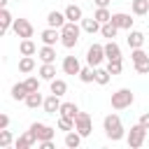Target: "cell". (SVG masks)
<instances>
[{"label": "cell", "instance_id": "1", "mask_svg": "<svg viewBox=\"0 0 149 149\" xmlns=\"http://www.w3.org/2000/svg\"><path fill=\"white\" fill-rule=\"evenodd\" d=\"M102 128H105V135L112 142H119L123 137V126H121V116L119 114H107L105 121H102Z\"/></svg>", "mask_w": 149, "mask_h": 149}, {"label": "cell", "instance_id": "2", "mask_svg": "<svg viewBox=\"0 0 149 149\" xmlns=\"http://www.w3.org/2000/svg\"><path fill=\"white\" fill-rule=\"evenodd\" d=\"M77 42H79V26L74 21H68L61 28V44L65 49H72V47H77Z\"/></svg>", "mask_w": 149, "mask_h": 149}, {"label": "cell", "instance_id": "3", "mask_svg": "<svg viewBox=\"0 0 149 149\" xmlns=\"http://www.w3.org/2000/svg\"><path fill=\"white\" fill-rule=\"evenodd\" d=\"M133 100H135V95L130 88H119L116 93H112V107L114 109H126L133 105Z\"/></svg>", "mask_w": 149, "mask_h": 149}, {"label": "cell", "instance_id": "4", "mask_svg": "<svg viewBox=\"0 0 149 149\" xmlns=\"http://www.w3.org/2000/svg\"><path fill=\"white\" fill-rule=\"evenodd\" d=\"M144 135H147V128H144L142 123L130 126V130H128V144H130L133 149L142 147V144H144Z\"/></svg>", "mask_w": 149, "mask_h": 149}, {"label": "cell", "instance_id": "5", "mask_svg": "<svg viewBox=\"0 0 149 149\" xmlns=\"http://www.w3.org/2000/svg\"><path fill=\"white\" fill-rule=\"evenodd\" d=\"M102 61H105V47L102 44H91L88 51H86V63L93 65V68H98Z\"/></svg>", "mask_w": 149, "mask_h": 149}, {"label": "cell", "instance_id": "6", "mask_svg": "<svg viewBox=\"0 0 149 149\" xmlns=\"http://www.w3.org/2000/svg\"><path fill=\"white\" fill-rule=\"evenodd\" d=\"M74 130H77L81 137H88V135H91L93 126H91V116H88L86 112H79V114H77V119H74Z\"/></svg>", "mask_w": 149, "mask_h": 149}, {"label": "cell", "instance_id": "7", "mask_svg": "<svg viewBox=\"0 0 149 149\" xmlns=\"http://www.w3.org/2000/svg\"><path fill=\"white\" fill-rule=\"evenodd\" d=\"M12 30L19 35V37H33V33H35V28H33V23L28 21V19H14V26H12Z\"/></svg>", "mask_w": 149, "mask_h": 149}, {"label": "cell", "instance_id": "8", "mask_svg": "<svg viewBox=\"0 0 149 149\" xmlns=\"http://www.w3.org/2000/svg\"><path fill=\"white\" fill-rule=\"evenodd\" d=\"M30 130L35 133L37 142H44V140H54V135H56V130H54L51 126H47V123H37V121L30 126Z\"/></svg>", "mask_w": 149, "mask_h": 149}, {"label": "cell", "instance_id": "9", "mask_svg": "<svg viewBox=\"0 0 149 149\" xmlns=\"http://www.w3.org/2000/svg\"><path fill=\"white\" fill-rule=\"evenodd\" d=\"M47 23H49L51 28H58V30H61V28L68 23V16H65V12H56V9H54V12L47 14Z\"/></svg>", "mask_w": 149, "mask_h": 149}, {"label": "cell", "instance_id": "10", "mask_svg": "<svg viewBox=\"0 0 149 149\" xmlns=\"http://www.w3.org/2000/svg\"><path fill=\"white\" fill-rule=\"evenodd\" d=\"M112 23L121 30H130L133 28V19H130V14H123V12H116V14H112Z\"/></svg>", "mask_w": 149, "mask_h": 149}, {"label": "cell", "instance_id": "11", "mask_svg": "<svg viewBox=\"0 0 149 149\" xmlns=\"http://www.w3.org/2000/svg\"><path fill=\"white\" fill-rule=\"evenodd\" d=\"M79 70H81V65H79L77 56H65L63 58V72L65 74H79Z\"/></svg>", "mask_w": 149, "mask_h": 149}, {"label": "cell", "instance_id": "12", "mask_svg": "<svg viewBox=\"0 0 149 149\" xmlns=\"http://www.w3.org/2000/svg\"><path fill=\"white\" fill-rule=\"evenodd\" d=\"M61 105H63V102H61V95L51 93L49 98H44V105H42V107H44V112H47V114H56V112L61 109Z\"/></svg>", "mask_w": 149, "mask_h": 149}, {"label": "cell", "instance_id": "13", "mask_svg": "<svg viewBox=\"0 0 149 149\" xmlns=\"http://www.w3.org/2000/svg\"><path fill=\"white\" fill-rule=\"evenodd\" d=\"M12 26H14V16L9 14L7 7H2V9H0V35H5Z\"/></svg>", "mask_w": 149, "mask_h": 149}, {"label": "cell", "instance_id": "14", "mask_svg": "<svg viewBox=\"0 0 149 149\" xmlns=\"http://www.w3.org/2000/svg\"><path fill=\"white\" fill-rule=\"evenodd\" d=\"M40 37H42V42H44V44H51V47H54V44L61 40V30L49 26V28H44V30H42V35H40Z\"/></svg>", "mask_w": 149, "mask_h": 149}, {"label": "cell", "instance_id": "15", "mask_svg": "<svg viewBox=\"0 0 149 149\" xmlns=\"http://www.w3.org/2000/svg\"><path fill=\"white\" fill-rule=\"evenodd\" d=\"M126 42H128L130 49H140V47L144 44V33H140V30H128Z\"/></svg>", "mask_w": 149, "mask_h": 149}, {"label": "cell", "instance_id": "16", "mask_svg": "<svg viewBox=\"0 0 149 149\" xmlns=\"http://www.w3.org/2000/svg\"><path fill=\"white\" fill-rule=\"evenodd\" d=\"M105 58H107V61H116V58H121V47H119L114 40H109V42L105 44Z\"/></svg>", "mask_w": 149, "mask_h": 149}, {"label": "cell", "instance_id": "17", "mask_svg": "<svg viewBox=\"0 0 149 149\" xmlns=\"http://www.w3.org/2000/svg\"><path fill=\"white\" fill-rule=\"evenodd\" d=\"M37 56H40L42 63H54L56 61V49L51 44H44L42 49H37Z\"/></svg>", "mask_w": 149, "mask_h": 149}, {"label": "cell", "instance_id": "18", "mask_svg": "<svg viewBox=\"0 0 149 149\" xmlns=\"http://www.w3.org/2000/svg\"><path fill=\"white\" fill-rule=\"evenodd\" d=\"M23 102H26L30 109H37V107H42V105H44V98H42V93H40V91H33V93H28V95H26V100H23Z\"/></svg>", "mask_w": 149, "mask_h": 149}, {"label": "cell", "instance_id": "19", "mask_svg": "<svg viewBox=\"0 0 149 149\" xmlns=\"http://www.w3.org/2000/svg\"><path fill=\"white\" fill-rule=\"evenodd\" d=\"M35 142H37L35 133H33V130H28V133H26V135H21V137H19L14 144H16V149H28V147H33Z\"/></svg>", "mask_w": 149, "mask_h": 149}, {"label": "cell", "instance_id": "20", "mask_svg": "<svg viewBox=\"0 0 149 149\" xmlns=\"http://www.w3.org/2000/svg\"><path fill=\"white\" fill-rule=\"evenodd\" d=\"M19 51H21V56H35V54H37V47H35V42H33L30 37H26V40H21Z\"/></svg>", "mask_w": 149, "mask_h": 149}, {"label": "cell", "instance_id": "21", "mask_svg": "<svg viewBox=\"0 0 149 149\" xmlns=\"http://www.w3.org/2000/svg\"><path fill=\"white\" fill-rule=\"evenodd\" d=\"M58 114H61V116H68V119H77L79 107H77L74 102H63V105H61V109H58Z\"/></svg>", "mask_w": 149, "mask_h": 149}, {"label": "cell", "instance_id": "22", "mask_svg": "<svg viewBox=\"0 0 149 149\" xmlns=\"http://www.w3.org/2000/svg\"><path fill=\"white\" fill-rule=\"evenodd\" d=\"M79 144H81V135L77 130H68L65 133V147L68 149H77Z\"/></svg>", "mask_w": 149, "mask_h": 149}, {"label": "cell", "instance_id": "23", "mask_svg": "<svg viewBox=\"0 0 149 149\" xmlns=\"http://www.w3.org/2000/svg\"><path fill=\"white\" fill-rule=\"evenodd\" d=\"M130 9H133L135 16H144L149 12V0H133L130 2Z\"/></svg>", "mask_w": 149, "mask_h": 149}, {"label": "cell", "instance_id": "24", "mask_svg": "<svg viewBox=\"0 0 149 149\" xmlns=\"http://www.w3.org/2000/svg\"><path fill=\"white\" fill-rule=\"evenodd\" d=\"M100 26H102V23H100L95 16H91V19H81V28H84L86 33H91V35H93V33H98V30H100Z\"/></svg>", "mask_w": 149, "mask_h": 149}, {"label": "cell", "instance_id": "25", "mask_svg": "<svg viewBox=\"0 0 149 149\" xmlns=\"http://www.w3.org/2000/svg\"><path fill=\"white\" fill-rule=\"evenodd\" d=\"M40 77L47 79V81L56 79V65H54V63H42V68H40Z\"/></svg>", "mask_w": 149, "mask_h": 149}, {"label": "cell", "instance_id": "26", "mask_svg": "<svg viewBox=\"0 0 149 149\" xmlns=\"http://www.w3.org/2000/svg\"><path fill=\"white\" fill-rule=\"evenodd\" d=\"M65 16H68V21H81V7L79 5H68L65 7Z\"/></svg>", "mask_w": 149, "mask_h": 149}, {"label": "cell", "instance_id": "27", "mask_svg": "<svg viewBox=\"0 0 149 149\" xmlns=\"http://www.w3.org/2000/svg\"><path fill=\"white\" fill-rule=\"evenodd\" d=\"M100 33H102V37L114 40V37H116V33H119V28H116L112 21H107V23H102V26H100Z\"/></svg>", "mask_w": 149, "mask_h": 149}, {"label": "cell", "instance_id": "28", "mask_svg": "<svg viewBox=\"0 0 149 149\" xmlns=\"http://www.w3.org/2000/svg\"><path fill=\"white\" fill-rule=\"evenodd\" d=\"M19 70H21L23 74L33 72V70H35V58H33V56H23V58L19 61Z\"/></svg>", "mask_w": 149, "mask_h": 149}, {"label": "cell", "instance_id": "29", "mask_svg": "<svg viewBox=\"0 0 149 149\" xmlns=\"http://www.w3.org/2000/svg\"><path fill=\"white\" fill-rule=\"evenodd\" d=\"M79 79H81L84 84H91V81H95V68H93V65H88V68H81V70H79Z\"/></svg>", "mask_w": 149, "mask_h": 149}, {"label": "cell", "instance_id": "30", "mask_svg": "<svg viewBox=\"0 0 149 149\" xmlns=\"http://www.w3.org/2000/svg\"><path fill=\"white\" fill-rule=\"evenodd\" d=\"M26 95H28V88H26L23 81H19V84L12 86V98L14 100H26Z\"/></svg>", "mask_w": 149, "mask_h": 149}, {"label": "cell", "instance_id": "31", "mask_svg": "<svg viewBox=\"0 0 149 149\" xmlns=\"http://www.w3.org/2000/svg\"><path fill=\"white\" fill-rule=\"evenodd\" d=\"M68 91V84H65V79H51V93H56V95H63Z\"/></svg>", "mask_w": 149, "mask_h": 149}, {"label": "cell", "instance_id": "32", "mask_svg": "<svg viewBox=\"0 0 149 149\" xmlns=\"http://www.w3.org/2000/svg\"><path fill=\"white\" fill-rule=\"evenodd\" d=\"M109 77H112V74H109L107 68H105V70H102V68H95V81H98L100 86H105V84L109 81Z\"/></svg>", "mask_w": 149, "mask_h": 149}, {"label": "cell", "instance_id": "33", "mask_svg": "<svg viewBox=\"0 0 149 149\" xmlns=\"http://www.w3.org/2000/svg\"><path fill=\"white\" fill-rule=\"evenodd\" d=\"M93 16H95L100 23H107V21H112V14H109V9H107V7H98Z\"/></svg>", "mask_w": 149, "mask_h": 149}, {"label": "cell", "instance_id": "34", "mask_svg": "<svg viewBox=\"0 0 149 149\" xmlns=\"http://www.w3.org/2000/svg\"><path fill=\"white\" fill-rule=\"evenodd\" d=\"M107 70H109V74H121V70H123L121 58H116V61H107Z\"/></svg>", "mask_w": 149, "mask_h": 149}, {"label": "cell", "instance_id": "35", "mask_svg": "<svg viewBox=\"0 0 149 149\" xmlns=\"http://www.w3.org/2000/svg\"><path fill=\"white\" fill-rule=\"evenodd\" d=\"M58 130H74V119H68V116H61L58 119Z\"/></svg>", "mask_w": 149, "mask_h": 149}, {"label": "cell", "instance_id": "36", "mask_svg": "<svg viewBox=\"0 0 149 149\" xmlns=\"http://www.w3.org/2000/svg\"><path fill=\"white\" fill-rule=\"evenodd\" d=\"M135 72H137V74H149V56L135 63Z\"/></svg>", "mask_w": 149, "mask_h": 149}, {"label": "cell", "instance_id": "37", "mask_svg": "<svg viewBox=\"0 0 149 149\" xmlns=\"http://www.w3.org/2000/svg\"><path fill=\"white\" fill-rule=\"evenodd\" d=\"M9 144H12V133H9L7 128H2V130H0V147L7 149Z\"/></svg>", "mask_w": 149, "mask_h": 149}, {"label": "cell", "instance_id": "38", "mask_svg": "<svg viewBox=\"0 0 149 149\" xmlns=\"http://www.w3.org/2000/svg\"><path fill=\"white\" fill-rule=\"evenodd\" d=\"M23 84H26L28 93H33V91H40V79H37V77H28Z\"/></svg>", "mask_w": 149, "mask_h": 149}, {"label": "cell", "instance_id": "39", "mask_svg": "<svg viewBox=\"0 0 149 149\" xmlns=\"http://www.w3.org/2000/svg\"><path fill=\"white\" fill-rule=\"evenodd\" d=\"M147 56H149V51H142V47H140V49H133V54H130L133 63H137V61H142V58H147Z\"/></svg>", "mask_w": 149, "mask_h": 149}, {"label": "cell", "instance_id": "40", "mask_svg": "<svg viewBox=\"0 0 149 149\" xmlns=\"http://www.w3.org/2000/svg\"><path fill=\"white\" fill-rule=\"evenodd\" d=\"M7 126H9V116H7V114H0V130L7 128Z\"/></svg>", "mask_w": 149, "mask_h": 149}, {"label": "cell", "instance_id": "41", "mask_svg": "<svg viewBox=\"0 0 149 149\" xmlns=\"http://www.w3.org/2000/svg\"><path fill=\"white\" fill-rule=\"evenodd\" d=\"M140 123H142V126H144V128L149 130V112H144V114L140 116Z\"/></svg>", "mask_w": 149, "mask_h": 149}, {"label": "cell", "instance_id": "42", "mask_svg": "<svg viewBox=\"0 0 149 149\" xmlns=\"http://www.w3.org/2000/svg\"><path fill=\"white\" fill-rule=\"evenodd\" d=\"M37 144H40L42 149H54V142H51V140H44V142H37Z\"/></svg>", "mask_w": 149, "mask_h": 149}, {"label": "cell", "instance_id": "43", "mask_svg": "<svg viewBox=\"0 0 149 149\" xmlns=\"http://www.w3.org/2000/svg\"><path fill=\"white\" fill-rule=\"evenodd\" d=\"M93 2H95V7H107L112 0H93Z\"/></svg>", "mask_w": 149, "mask_h": 149}, {"label": "cell", "instance_id": "44", "mask_svg": "<svg viewBox=\"0 0 149 149\" xmlns=\"http://www.w3.org/2000/svg\"><path fill=\"white\" fill-rule=\"evenodd\" d=\"M0 7H7V0H0Z\"/></svg>", "mask_w": 149, "mask_h": 149}, {"label": "cell", "instance_id": "45", "mask_svg": "<svg viewBox=\"0 0 149 149\" xmlns=\"http://www.w3.org/2000/svg\"><path fill=\"white\" fill-rule=\"evenodd\" d=\"M114 2H119V0H114Z\"/></svg>", "mask_w": 149, "mask_h": 149}]
</instances>
